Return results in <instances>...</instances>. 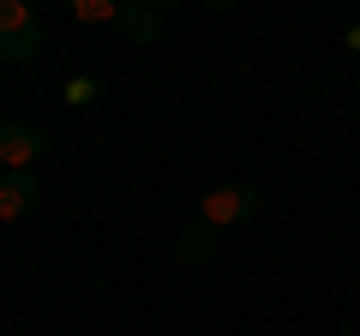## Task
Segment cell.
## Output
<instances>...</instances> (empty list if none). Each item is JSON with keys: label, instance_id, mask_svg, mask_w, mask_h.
<instances>
[{"label": "cell", "instance_id": "cell-5", "mask_svg": "<svg viewBox=\"0 0 360 336\" xmlns=\"http://www.w3.org/2000/svg\"><path fill=\"white\" fill-rule=\"evenodd\" d=\"M115 30L132 37V42H156V30H162V6H120Z\"/></svg>", "mask_w": 360, "mask_h": 336}, {"label": "cell", "instance_id": "cell-1", "mask_svg": "<svg viewBox=\"0 0 360 336\" xmlns=\"http://www.w3.org/2000/svg\"><path fill=\"white\" fill-rule=\"evenodd\" d=\"M42 49V18L25 0H0V60H30Z\"/></svg>", "mask_w": 360, "mask_h": 336}, {"label": "cell", "instance_id": "cell-4", "mask_svg": "<svg viewBox=\"0 0 360 336\" xmlns=\"http://www.w3.org/2000/svg\"><path fill=\"white\" fill-rule=\"evenodd\" d=\"M42 198V186L30 181V168H6L0 174V222H13V217H30Z\"/></svg>", "mask_w": 360, "mask_h": 336}, {"label": "cell", "instance_id": "cell-9", "mask_svg": "<svg viewBox=\"0 0 360 336\" xmlns=\"http://www.w3.org/2000/svg\"><path fill=\"white\" fill-rule=\"evenodd\" d=\"M348 49H354V54H360V25H354V30H348Z\"/></svg>", "mask_w": 360, "mask_h": 336}, {"label": "cell", "instance_id": "cell-6", "mask_svg": "<svg viewBox=\"0 0 360 336\" xmlns=\"http://www.w3.org/2000/svg\"><path fill=\"white\" fill-rule=\"evenodd\" d=\"M210 252H217V228H210V222H186V228H180V259L198 264V259H210Z\"/></svg>", "mask_w": 360, "mask_h": 336}, {"label": "cell", "instance_id": "cell-2", "mask_svg": "<svg viewBox=\"0 0 360 336\" xmlns=\"http://www.w3.org/2000/svg\"><path fill=\"white\" fill-rule=\"evenodd\" d=\"M252 210H258V193L246 181H229V186H217V193H205V217H198V222H210V228H234V222H252Z\"/></svg>", "mask_w": 360, "mask_h": 336}, {"label": "cell", "instance_id": "cell-8", "mask_svg": "<svg viewBox=\"0 0 360 336\" xmlns=\"http://www.w3.org/2000/svg\"><path fill=\"white\" fill-rule=\"evenodd\" d=\"M90 96H96V78H72V84H66V103L72 108H84Z\"/></svg>", "mask_w": 360, "mask_h": 336}, {"label": "cell", "instance_id": "cell-3", "mask_svg": "<svg viewBox=\"0 0 360 336\" xmlns=\"http://www.w3.org/2000/svg\"><path fill=\"white\" fill-rule=\"evenodd\" d=\"M42 150H49L42 127H25V120H6V127H0V162L6 168H30Z\"/></svg>", "mask_w": 360, "mask_h": 336}, {"label": "cell", "instance_id": "cell-7", "mask_svg": "<svg viewBox=\"0 0 360 336\" xmlns=\"http://www.w3.org/2000/svg\"><path fill=\"white\" fill-rule=\"evenodd\" d=\"M72 18H84V25H115V18H120V6H115V0H78V6H72Z\"/></svg>", "mask_w": 360, "mask_h": 336}]
</instances>
